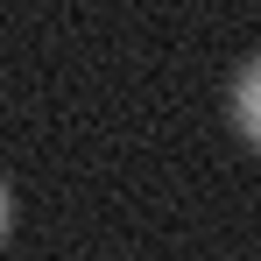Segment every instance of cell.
Segmentation results:
<instances>
[{"mask_svg":"<svg viewBox=\"0 0 261 261\" xmlns=\"http://www.w3.org/2000/svg\"><path fill=\"white\" fill-rule=\"evenodd\" d=\"M233 120H240V134L261 148V57L240 71V85H233Z\"/></svg>","mask_w":261,"mask_h":261,"instance_id":"6da1fadb","label":"cell"},{"mask_svg":"<svg viewBox=\"0 0 261 261\" xmlns=\"http://www.w3.org/2000/svg\"><path fill=\"white\" fill-rule=\"evenodd\" d=\"M0 226H7V191H0Z\"/></svg>","mask_w":261,"mask_h":261,"instance_id":"7a4b0ae2","label":"cell"}]
</instances>
